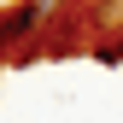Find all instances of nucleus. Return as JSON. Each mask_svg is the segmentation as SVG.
<instances>
[{
	"label": "nucleus",
	"mask_w": 123,
	"mask_h": 123,
	"mask_svg": "<svg viewBox=\"0 0 123 123\" xmlns=\"http://www.w3.org/2000/svg\"><path fill=\"white\" fill-rule=\"evenodd\" d=\"M100 24H123V0H105V6H100Z\"/></svg>",
	"instance_id": "obj_1"
}]
</instances>
